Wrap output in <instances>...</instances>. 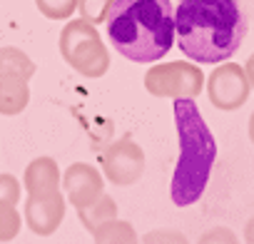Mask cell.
Masks as SVG:
<instances>
[{
  "label": "cell",
  "mask_w": 254,
  "mask_h": 244,
  "mask_svg": "<svg viewBox=\"0 0 254 244\" xmlns=\"http://www.w3.org/2000/svg\"><path fill=\"white\" fill-rule=\"evenodd\" d=\"M244 35L247 18L237 0H180L175 8V40L192 62H227Z\"/></svg>",
  "instance_id": "6da1fadb"
},
{
  "label": "cell",
  "mask_w": 254,
  "mask_h": 244,
  "mask_svg": "<svg viewBox=\"0 0 254 244\" xmlns=\"http://www.w3.org/2000/svg\"><path fill=\"white\" fill-rule=\"evenodd\" d=\"M105 25L110 45L130 62H160L175 48L172 0H115Z\"/></svg>",
  "instance_id": "7a4b0ae2"
},
{
  "label": "cell",
  "mask_w": 254,
  "mask_h": 244,
  "mask_svg": "<svg viewBox=\"0 0 254 244\" xmlns=\"http://www.w3.org/2000/svg\"><path fill=\"white\" fill-rule=\"evenodd\" d=\"M172 110L180 137V160L172 175L170 197L177 207H190L207 189L217 160V142L194 100H175Z\"/></svg>",
  "instance_id": "3957f363"
},
{
  "label": "cell",
  "mask_w": 254,
  "mask_h": 244,
  "mask_svg": "<svg viewBox=\"0 0 254 244\" xmlns=\"http://www.w3.org/2000/svg\"><path fill=\"white\" fill-rule=\"evenodd\" d=\"M60 55L63 60L80 72L82 77L97 80L110 70V53L102 43L97 28L82 18L70 20L60 33Z\"/></svg>",
  "instance_id": "277c9868"
},
{
  "label": "cell",
  "mask_w": 254,
  "mask_h": 244,
  "mask_svg": "<svg viewBox=\"0 0 254 244\" xmlns=\"http://www.w3.org/2000/svg\"><path fill=\"white\" fill-rule=\"evenodd\" d=\"M35 62L13 45L0 48V115H20L30 102V77Z\"/></svg>",
  "instance_id": "5b68a950"
},
{
  "label": "cell",
  "mask_w": 254,
  "mask_h": 244,
  "mask_svg": "<svg viewBox=\"0 0 254 244\" xmlns=\"http://www.w3.org/2000/svg\"><path fill=\"white\" fill-rule=\"evenodd\" d=\"M204 72L199 65L175 60L152 65L145 72V87L155 97H170V100H194L204 90Z\"/></svg>",
  "instance_id": "8992f818"
},
{
  "label": "cell",
  "mask_w": 254,
  "mask_h": 244,
  "mask_svg": "<svg viewBox=\"0 0 254 244\" xmlns=\"http://www.w3.org/2000/svg\"><path fill=\"white\" fill-rule=\"evenodd\" d=\"M204 90H207L209 102H212L217 110L232 112V110H239L242 105H247L249 92H252V85H249V80H247L244 65L222 62V65H217V67L209 72V77L204 80Z\"/></svg>",
  "instance_id": "52a82bcc"
},
{
  "label": "cell",
  "mask_w": 254,
  "mask_h": 244,
  "mask_svg": "<svg viewBox=\"0 0 254 244\" xmlns=\"http://www.w3.org/2000/svg\"><path fill=\"white\" fill-rule=\"evenodd\" d=\"M142 172H145V152L130 137L115 140L102 152V175L107 182H112L117 187L135 184L142 177Z\"/></svg>",
  "instance_id": "ba28073f"
},
{
  "label": "cell",
  "mask_w": 254,
  "mask_h": 244,
  "mask_svg": "<svg viewBox=\"0 0 254 244\" xmlns=\"http://www.w3.org/2000/svg\"><path fill=\"white\" fill-rule=\"evenodd\" d=\"M63 189L65 199L75 209H85L105 194V177L100 175L97 167L87 162H75L63 175Z\"/></svg>",
  "instance_id": "9c48e42d"
},
{
  "label": "cell",
  "mask_w": 254,
  "mask_h": 244,
  "mask_svg": "<svg viewBox=\"0 0 254 244\" xmlns=\"http://www.w3.org/2000/svg\"><path fill=\"white\" fill-rule=\"evenodd\" d=\"M65 209H67V199L63 197V192H55L50 197H28L23 204V222L33 234L50 237L63 224Z\"/></svg>",
  "instance_id": "30bf717a"
},
{
  "label": "cell",
  "mask_w": 254,
  "mask_h": 244,
  "mask_svg": "<svg viewBox=\"0 0 254 244\" xmlns=\"http://www.w3.org/2000/svg\"><path fill=\"white\" fill-rule=\"evenodd\" d=\"M28 197H50L60 192V167L53 157H35L23 175Z\"/></svg>",
  "instance_id": "8fae6325"
},
{
  "label": "cell",
  "mask_w": 254,
  "mask_h": 244,
  "mask_svg": "<svg viewBox=\"0 0 254 244\" xmlns=\"http://www.w3.org/2000/svg\"><path fill=\"white\" fill-rule=\"evenodd\" d=\"M92 239H95V244H140L135 227L125 219H117V217L100 224L92 232Z\"/></svg>",
  "instance_id": "7c38bea8"
},
{
  "label": "cell",
  "mask_w": 254,
  "mask_h": 244,
  "mask_svg": "<svg viewBox=\"0 0 254 244\" xmlns=\"http://www.w3.org/2000/svg\"><path fill=\"white\" fill-rule=\"evenodd\" d=\"M117 217V202L110 197V194H102L97 202H92L90 207H85V209H77V219L82 222V227L92 234L100 224H105V222H110V219H115Z\"/></svg>",
  "instance_id": "4fadbf2b"
},
{
  "label": "cell",
  "mask_w": 254,
  "mask_h": 244,
  "mask_svg": "<svg viewBox=\"0 0 254 244\" xmlns=\"http://www.w3.org/2000/svg\"><path fill=\"white\" fill-rule=\"evenodd\" d=\"M115 5V0H77V10H80V18L92 23V25H100L107 20L110 10Z\"/></svg>",
  "instance_id": "5bb4252c"
},
{
  "label": "cell",
  "mask_w": 254,
  "mask_h": 244,
  "mask_svg": "<svg viewBox=\"0 0 254 244\" xmlns=\"http://www.w3.org/2000/svg\"><path fill=\"white\" fill-rule=\"evenodd\" d=\"M20 212L15 204H0V242H13L20 232Z\"/></svg>",
  "instance_id": "9a60e30c"
},
{
  "label": "cell",
  "mask_w": 254,
  "mask_h": 244,
  "mask_svg": "<svg viewBox=\"0 0 254 244\" xmlns=\"http://www.w3.org/2000/svg\"><path fill=\"white\" fill-rule=\"evenodd\" d=\"M35 5L48 20H67L77 10V0H35Z\"/></svg>",
  "instance_id": "2e32d148"
},
{
  "label": "cell",
  "mask_w": 254,
  "mask_h": 244,
  "mask_svg": "<svg viewBox=\"0 0 254 244\" xmlns=\"http://www.w3.org/2000/svg\"><path fill=\"white\" fill-rule=\"evenodd\" d=\"M0 204H20V182L8 172H0Z\"/></svg>",
  "instance_id": "e0dca14e"
},
{
  "label": "cell",
  "mask_w": 254,
  "mask_h": 244,
  "mask_svg": "<svg viewBox=\"0 0 254 244\" xmlns=\"http://www.w3.org/2000/svg\"><path fill=\"white\" fill-rule=\"evenodd\" d=\"M140 244H190V242L177 229H152L142 237Z\"/></svg>",
  "instance_id": "ac0fdd59"
},
{
  "label": "cell",
  "mask_w": 254,
  "mask_h": 244,
  "mask_svg": "<svg viewBox=\"0 0 254 244\" xmlns=\"http://www.w3.org/2000/svg\"><path fill=\"white\" fill-rule=\"evenodd\" d=\"M197 244H239V237L229 227H212L197 239Z\"/></svg>",
  "instance_id": "d6986e66"
},
{
  "label": "cell",
  "mask_w": 254,
  "mask_h": 244,
  "mask_svg": "<svg viewBox=\"0 0 254 244\" xmlns=\"http://www.w3.org/2000/svg\"><path fill=\"white\" fill-rule=\"evenodd\" d=\"M244 72H247V80H249V85H252V90H254V53H252L249 60L244 62Z\"/></svg>",
  "instance_id": "ffe728a7"
},
{
  "label": "cell",
  "mask_w": 254,
  "mask_h": 244,
  "mask_svg": "<svg viewBox=\"0 0 254 244\" xmlns=\"http://www.w3.org/2000/svg\"><path fill=\"white\" fill-rule=\"evenodd\" d=\"M244 242L254 244V217H249V222L244 224Z\"/></svg>",
  "instance_id": "44dd1931"
},
{
  "label": "cell",
  "mask_w": 254,
  "mask_h": 244,
  "mask_svg": "<svg viewBox=\"0 0 254 244\" xmlns=\"http://www.w3.org/2000/svg\"><path fill=\"white\" fill-rule=\"evenodd\" d=\"M247 135H249V140H252V145H254V112L249 115V125H247Z\"/></svg>",
  "instance_id": "7402d4cb"
}]
</instances>
